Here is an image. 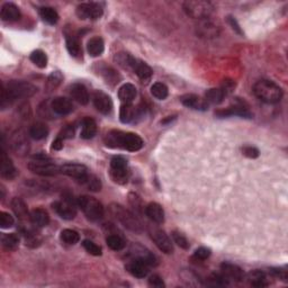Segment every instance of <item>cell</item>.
I'll use <instances>...</instances> for the list:
<instances>
[{"mask_svg":"<svg viewBox=\"0 0 288 288\" xmlns=\"http://www.w3.org/2000/svg\"><path fill=\"white\" fill-rule=\"evenodd\" d=\"M105 143L109 147H121L131 152L141 150L143 140L134 133H125L122 131H110L105 136Z\"/></svg>","mask_w":288,"mask_h":288,"instance_id":"1","label":"cell"},{"mask_svg":"<svg viewBox=\"0 0 288 288\" xmlns=\"http://www.w3.org/2000/svg\"><path fill=\"white\" fill-rule=\"evenodd\" d=\"M253 92L266 104H277L282 101L283 90L278 84L270 80H259L254 83Z\"/></svg>","mask_w":288,"mask_h":288,"instance_id":"2","label":"cell"},{"mask_svg":"<svg viewBox=\"0 0 288 288\" xmlns=\"http://www.w3.org/2000/svg\"><path fill=\"white\" fill-rule=\"evenodd\" d=\"M183 7L185 13L188 16L199 21L209 18L214 9L212 3L208 1H203V0H189V1H185Z\"/></svg>","mask_w":288,"mask_h":288,"instance_id":"3","label":"cell"},{"mask_svg":"<svg viewBox=\"0 0 288 288\" xmlns=\"http://www.w3.org/2000/svg\"><path fill=\"white\" fill-rule=\"evenodd\" d=\"M113 215L120 221V222L124 225L125 227L135 233H141L142 232V224L140 221L136 219L134 214H132L130 210L125 209L123 206L113 204L110 207Z\"/></svg>","mask_w":288,"mask_h":288,"instance_id":"4","label":"cell"},{"mask_svg":"<svg viewBox=\"0 0 288 288\" xmlns=\"http://www.w3.org/2000/svg\"><path fill=\"white\" fill-rule=\"evenodd\" d=\"M78 206L84 215L90 221H99L104 216V207L102 203L90 196H81L78 198Z\"/></svg>","mask_w":288,"mask_h":288,"instance_id":"5","label":"cell"},{"mask_svg":"<svg viewBox=\"0 0 288 288\" xmlns=\"http://www.w3.org/2000/svg\"><path fill=\"white\" fill-rule=\"evenodd\" d=\"M60 165H55L54 162H51L49 159L44 156H36L35 160L31 161L28 164V169L32 172L40 176H55L60 173Z\"/></svg>","mask_w":288,"mask_h":288,"instance_id":"6","label":"cell"},{"mask_svg":"<svg viewBox=\"0 0 288 288\" xmlns=\"http://www.w3.org/2000/svg\"><path fill=\"white\" fill-rule=\"evenodd\" d=\"M6 89L12 98V101L21 98H28L32 97L38 92V88L34 84L27 82V81H21V80H12L7 83Z\"/></svg>","mask_w":288,"mask_h":288,"instance_id":"7","label":"cell"},{"mask_svg":"<svg viewBox=\"0 0 288 288\" xmlns=\"http://www.w3.org/2000/svg\"><path fill=\"white\" fill-rule=\"evenodd\" d=\"M110 177L113 182L118 185H125L130 178V171L127 169L126 159L117 156L114 157L110 161Z\"/></svg>","mask_w":288,"mask_h":288,"instance_id":"8","label":"cell"},{"mask_svg":"<svg viewBox=\"0 0 288 288\" xmlns=\"http://www.w3.org/2000/svg\"><path fill=\"white\" fill-rule=\"evenodd\" d=\"M78 202H76L70 194H65L62 199L53 203V209L64 220H73L77 215V207Z\"/></svg>","mask_w":288,"mask_h":288,"instance_id":"9","label":"cell"},{"mask_svg":"<svg viewBox=\"0 0 288 288\" xmlns=\"http://www.w3.org/2000/svg\"><path fill=\"white\" fill-rule=\"evenodd\" d=\"M149 233L151 239L153 240L156 246L160 249L162 252L170 254L173 252V246L169 236L165 234V231L159 228L156 225H151L149 226Z\"/></svg>","mask_w":288,"mask_h":288,"instance_id":"10","label":"cell"},{"mask_svg":"<svg viewBox=\"0 0 288 288\" xmlns=\"http://www.w3.org/2000/svg\"><path fill=\"white\" fill-rule=\"evenodd\" d=\"M103 7L96 2L81 3L76 9V14L80 20H98L103 16Z\"/></svg>","mask_w":288,"mask_h":288,"instance_id":"11","label":"cell"},{"mask_svg":"<svg viewBox=\"0 0 288 288\" xmlns=\"http://www.w3.org/2000/svg\"><path fill=\"white\" fill-rule=\"evenodd\" d=\"M94 105L99 113L109 115L113 110V102L108 95L102 90H96L92 96Z\"/></svg>","mask_w":288,"mask_h":288,"instance_id":"12","label":"cell"},{"mask_svg":"<svg viewBox=\"0 0 288 288\" xmlns=\"http://www.w3.org/2000/svg\"><path fill=\"white\" fill-rule=\"evenodd\" d=\"M196 31L201 38L212 39L219 35L220 27L216 24H214L212 21H209L208 18H205V20L199 21Z\"/></svg>","mask_w":288,"mask_h":288,"instance_id":"13","label":"cell"},{"mask_svg":"<svg viewBox=\"0 0 288 288\" xmlns=\"http://www.w3.org/2000/svg\"><path fill=\"white\" fill-rule=\"evenodd\" d=\"M217 116L220 117H227V116H241L246 118H251L252 114L249 112L248 107H246L243 103H236L233 106L228 107L226 109L219 110L216 113Z\"/></svg>","mask_w":288,"mask_h":288,"instance_id":"14","label":"cell"},{"mask_svg":"<svg viewBox=\"0 0 288 288\" xmlns=\"http://www.w3.org/2000/svg\"><path fill=\"white\" fill-rule=\"evenodd\" d=\"M131 70L133 72L135 73L136 76L141 79L143 82L144 81H149L151 79V77L153 75L152 69H151L150 65H147L145 62H143L141 60H138V59L133 58L132 60V64H131Z\"/></svg>","mask_w":288,"mask_h":288,"instance_id":"15","label":"cell"},{"mask_svg":"<svg viewBox=\"0 0 288 288\" xmlns=\"http://www.w3.org/2000/svg\"><path fill=\"white\" fill-rule=\"evenodd\" d=\"M221 270H222V275L228 280V282H230V280H233V282H241V280L245 279V272H243L242 269L236 265L224 262V264L221 265Z\"/></svg>","mask_w":288,"mask_h":288,"instance_id":"16","label":"cell"},{"mask_svg":"<svg viewBox=\"0 0 288 288\" xmlns=\"http://www.w3.org/2000/svg\"><path fill=\"white\" fill-rule=\"evenodd\" d=\"M0 173L6 179H14L17 176V170L13 161L7 156L3 149L1 150V157H0Z\"/></svg>","mask_w":288,"mask_h":288,"instance_id":"17","label":"cell"},{"mask_svg":"<svg viewBox=\"0 0 288 288\" xmlns=\"http://www.w3.org/2000/svg\"><path fill=\"white\" fill-rule=\"evenodd\" d=\"M61 173L66 175L69 177H72L77 180L83 178L84 176L88 173V169L86 165H78V164H66L61 165L60 168Z\"/></svg>","mask_w":288,"mask_h":288,"instance_id":"18","label":"cell"},{"mask_svg":"<svg viewBox=\"0 0 288 288\" xmlns=\"http://www.w3.org/2000/svg\"><path fill=\"white\" fill-rule=\"evenodd\" d=\"M51 108H52V112L57 114V115L64 116L72 113L73 105L71 101H69L68 98L57 97L53 99L52 103H51Z\"/></svg>","mask_w":288,"mask_h":288,"instance_id":"19","label":"cell"},{"mask_svg":"<svg viewBox=\"0 0 288 288\" xmlns=\"http://www.w3.org/2000/svg\"><path fill=\"white\" fill-rule=\"evenodd\" d=\"M149 267L150 266L144 261L133 258V260L126 265V270L136 278H144L149 274Z\"/></svg>","mask_w":288,"mask_h":288,"instance_id":"20","label":"cell"},{"mask_svg":"<svg viewBox=\"0 0 288 288\" xmlns=\"http://www.w3.org/2000/svg\"><path fill=\"white\" fill-rule=\"evenodd\" d=\"M131 254L134 259L142 260L145 262L146 265H149L150 267H152V266H157L158 264L157 258L154 257L149 250H146L141 246H133V248L131 249Z\"/></svg>","mask_w":288,"mask_h":288,"instance_id":"21","label":"cell"},{"mask_svg":"<svg viewBox=\"0 0 288 288\" xmlns=\"http://www.w3.org/2000/svg\"><path fill=\"white\" fill-rule=\"evenodd\" d=\"M180 102L183 103L184 106L188 107V108L196 109V110H206L208 108V104L205 102V99L199 98L198 96L188 94L184 95L182 98H180Z\"/></svg>","mask_w":288,"mask_h":288,"instance_id":"22","label":"cell"},{"mask_svg":"<svg viewBox=\"0 0 288 288\" xmlns=\"http://www.w3.org/2000/svg\"><path fill=\"white\" fill-rule=\"evenodd\" d=\"M70 95L81 105H87L89 103V92L82 83H75L70 87Z\"/></svg>","mask_w":288,"mask_h":288,"instance_id":"23","label":"cell"},{"mask_svg":"<svg viewBox=\"0 0 288 288\" xmlns=\"http://www.w3.org/2000/svg\"><path fill=\"white\" fill-rule=\"evenodd\" d=\"M145 214L152 222L161 224L165 222V210L158 203H150L145 207Z\"/></svg>","mask_w":288,"mask_h":288,"instance_id":"24","label":"cell"},{"mask_svg":"<svg viewBox=\"0 0 288 288\" xmlns=\"http://www.w3.org/2000/svg\"><path fill=\"white\" fill-rule=\"evenodd\" d=\"M1 20L5 21H16L21 18V10L13 2H7L1 7Z\"/></svg>","mask_w":288,"mask_h":288,"instance_id":"25","label":"cell"},{"mask_svg":"<svg viewBox=\"0 0 288 288\" xmlns=\"http://www.w3.org/2000/svg\"><path fill=\"white\" fill-rule=\"evenodd\" d=\"M12 208L14 210L15 215L18 217V220L21 221H31V214L28 213L27 205L25 204V202L21 198L15 197L12 201Z\"/></svg>","mask_w":288,"mask_h":288,"instance_id":"26","label":"cell"},{"mask_svg":"<svg viewBox=\"0 0 288 288\" xmlns=\"http://www.w3.org/2000/svg\"><path fill=\"white\" fill-rule=\"evenodd\" d=\"M136 97V88L132 83H124L118 90V98L123 104H132Z\"/></svg>","mask_w":288,"mask_h":288,"instance_id":"27","label":"cell"},{"mask_svg":"<svg viewBox=\"0 0 288 288\" xmlns=\"http://www.w3.org/2000/svg\"><path fill=\"white\" fill-rule=\"evenodd\" d=\"M96 133H97V124H96V122L90 117L83 118L82 123H81V138L84 140H89L94 138Z\"/></svg>","mask_w":288,"mask_h":288,"instance_id":"28","label":"cell"},{"mask_svg":"<svg viewBox=\"0 0 288 288\" xmlns=\"http://www.w3.org/2000/svg\"><path fill=\"white\" fill-rule=\"evenodd\" d=\"M139 116V110L135 108L132 104H123L120 110V118L122 123L128 124L132 123L136 120V117Z\"/></svg>","mask_w":288,"mask_h":288,"instance_id":"29","label":"cell"},{"mask_svg":"<svg viewBox=\"0 0 288 288\" xmlns=\"http://www.w3.org/2000/svg\"><path fill=\"white\" fill-rule=\"evenodd\" d=\"M31 222L38 227L46 226L50 222V216L45 209L35 208L31 212Z\"/></svg>","mask_w":288,"mask_h":288,"instance_id":"30","label":"cell"},{"mask_svg":"<svg viewBox=\"0 0 288 288\" xmlns=\"http://www.w3.org/2000/svg\"><path fill=\"white\" fill-rule=\"evenodd\" d=\"M65 44L66 49H68L69 53L73 58H79L82 54V49H81V44L79 39L75 35L66 34L65 35Z\"/></svg>","mask_w":288,"mask_h":288,"instance_id":"31","label":"cell"},{"mask_svg":"<svg viewBox=\"0 0 288 288\" xmlns=\"http://www.w3.org/2000/svg\"><path fill=\"white\" fill-rule=\"evenodd\" d=\"M105 50V43L102 38L96 36L89 40L87 44V51L90 57H99Z\"/></svg>","mask_w":288,"mask_h":288,"instance_id":"32","label":"cell"},{"mask_svg":"<svg viewBox=\"0 0 288 288\" xmlns=\"http://www.w3.org/2000/svg\"><path fill=\"white\" fill-rule=\"evenodd\" d=\"M24 134H21V133H18V134H15L14 138H13V141H12V146L15 152L17 154H21V156H23V154L27 153L28 150H29V145H28V142L27 140L23 136Z\"/></svg>","mask_w":288,"mask_h":288,"instance_id":"33","label":"cell"},{"mask_svg":"<svg viewBox=\"0 0 288 288\" xmlns=\"http://www.w3.org/2000/svg\"><path fill=\"white\" fill-rule=\"evenodd\" d=\"M247 279H248L251 285L254 287H265L268 285L267 277H266L265 272L261 270L250 271L248 276H247Z\"/></svg>","mask_w":288,"mask_h":288,"instance_id":"34","label":"cell"},{"mask_svg":"<svg viewBox=\"0 0 288 288\" xmlns=\"http://www.w3.org/2000/svg\"><path fill=\"white\" fill-rule=\"evenodd\" d=\"M29 135L32 139L40 141V140L45 139L49 135V128L43 123H35L29 128Z\"/></svg>","mask_w":288,"mask_h":288,"instance_id":"35","label":"cell"},{"mask_svg":"<svg viewBox=\"0 0 288 288\" xmlns=\"http://www.w3.org/2000/svg\"><path fill=\"white\" fill-rule=\"evenodd\" d=\"M78 182L81 185H83L87 189H89L91 191H99L102 188L101 180H99L97 177L94 176V175H89V173H87L83 178L79 179Z\"/></svg>","mask_w":288,"mask_h":288,"instance_id":"36","label":"cell"},{"mask_svg":"<svg viewBox=\"0 0 288 288\" xmlns=\"http://www.w3.org/2000/svg\"><path fill=\"white\" fill-rule=\"evenodd\" d=\"M225 92L223 89H216V88H213V89H209L205 94V102L207 104H213V105H219L223 102L225 97Z\"/></svg>","mask_w":288,"mask_h":288,"instance_id":"37","label":"cell"},{"mask_svg":"<svg viewBox=\"0 0 288 288\" xmlns=\"http://www.w3.org/2000/svg\"><path fill=\"white\" fill-rule=\"evenodd\" d=\"M40 16L42 17L44 21H46L50 25H54L59 21V14L52 7H42L40 9Z\"/></svg>","mask_w":288,"mask_h":288,"instance_id":"38","label":"cell"},{"mask_svg":"<svg viewBox=\"0 0 288 288\" xmlns=\"http://www.w3.org/2000/svg\"><path fill=\"white\" fill-rule=\"evenodd\" d=\"M1 243L6 250H16L20 246V236L16 233L2 234Z\"/></svg>","mask_w":288,"mask_h":288,"instance_id":"39","label":"cell"},{"mask_svg":"<svg viewBox=\"0 0 288 288\" xmlns=\"http://www.w3.org/2000/svg\"><path fill=\"white\" fill-rule=\"evenodd\" d=\"M99 71H101V76L106 80L107 83L115 84L118 82V80H120V76H118L115 70L110 68V66H103V68L99 69Z\"/></svg>","mask_w":288,"mask_h":288,"instance_id":"40","label":"cell"},{"mask_svg":"<svg viewBox=\"0 0 288 288\" xmlns=\"http://www.w3.org/2000/svg\"><path fill=\"white\" fill-rule=\"evenodd\" d=\"M60 238L62 241H63L64 243H66V245H77V243L79 242L80 240V235L77 231L75 230H70V228H65V230H63L61 232V235Z\"/></svg>","mask_w":288,"mask_h":288,"instance_id":"41","label":"cell"},{"mask_svg":"<svg viewBox=\"0 0 288 288\" xmlns=\"http://www.w3.org/2000/svg\"><path fill=\"white\" fill-rule=\"evenodd\" d=\"M151 94H152L153 97H156L157 99L164 101V99L168 97V94H169L168 87L162 82H156L152 84V87H151Z\"/></svg>","mask_w":288,"mask_h":288,"instance_id":"42","label":"cell"},{"mask_svg":"<svg viewBox=\"0 0 288 288\" xmlns=\"http://www.w3.org/2000/svg\"><path fill=\"white\" fill-rule=\"evenodd\" d=\"M107 246L114 251H121L125 248V241L121 238L120 235L110 234L106 239Z\"/></svg>","mask_w":288,"mask_h":288,"instance_id":"43","label":"cell"},{"mask_svg":"<svg viewBox=\"0 0 288 288\" xmlns=\"http://www.w3.org/2000/svg\"><path fill=\"white\" fill-rule=\"evenodd\" d=\"M31 61L41 69L46 68L47 65V57L42 50H35L34 52H32Z\"/></svg>","mask_w":288,"mask_h":288,"instance_id":"44","label":"cell"},{"mask_svg":"<svg viewBox=\"0 0 288 288\" xmlns=\"http://www.w3.org/2000/svg\"><path fill=\"white\" fill-rule=\"evenodd\" d=\"M62 80H63V76H62V73L60 71L52 72L50 75L49 79H47V88H49L50 90L55 89V88L60 86Z\"/></svg>","mask_w":288,"mask_h":288,"instance_id":"45","label":"cell"},{"mask_svg":"<svg viewBox=\"0 0 288 288\" xmlns=\"http://www.w3.org/2000/svg\"><path fill=\"white\" fill-rule=\"evenodd\" d=\"M82 246L83 248L86 249V251L88 253L92 254V256H102V248L99 246L96 245V243H94L92 241H90V240H84V241L82 242Z\"/></svg>","mask_w":288,"mask_h":288,"instance_id":"46","label":"cell"},{"mask_svg":"<svg viewBox=\"0 0 288 288\" xmlns=\"http://www.w3.org/2000/svg\"><path fill=\"white\" fill-rule=\"evenodd\" d=\"M15 223L14 217L7 212L0 213V226L1 228H9L12 227Z\"/></svg>","mask_w":288,"mask_h":288,"instance_id":"47","label":"cell"},{"mask_svg":"<svg viewBox=\"0 0 288 288\" xmlns=\"http://www.w3.org/2000/svg\"><path fill=\"white\" fill-rule=\"evenodd\" d=\"M172 238H173V241H175V243H177L180 248H183L185 250L189 249V242H188V240L185 238V236L179 233V232H172Z\"/></svg>","mask_w":288,"mask_h":288,"instance_id":"48","label":"cell"},{"mask_svg":"<svg viewBox=\"0 0 288 288\" xmlns=\"http://www.w3.org/2000/svg\"><path fill=\"white\" fill-rule=\"evenodd\" d=\"M12 98H10V96L8 94V91H7L5 84L2 83L1 86V98H0V107H1V109H6L7 107H8L10 104H12Z\"/></svg>","mask_w":288,"mask_h":288,"instance_id":"49","label":"cell"},{"mask_svg":"<svg viewBox=\"0 0 288 288\" xmlns=\"http://www.w3.org/2000/svg\"><path fill=\"white\" fill-rule=\"evenodd\" d=\"M128 202L133 206V208H135L138 212H142L144 209L142 199L140 198L136 194H130L128 195Z\"/></svg>","mask_w":288,"mask_h":288,"instance_id":"50","label":"cell"},{"mask_svg":"<svg viewBox=\"0 0 288 288\" xmlns=\"http://www.w3.org/2000/svg\"><path fill=\"white\" fill-rule=\"evenodd\" d=\"M210 253H212L210 249L205 248V247H201V248H198L196 251H195L194 257L196 258L197 260H206L209 258Z\"/></svg>","mask_w":288,"mask_h":288,"instance_id":"51","label":"cell"},{"mask_svg":"<svg viewBox=\"0 0 288 288\" xmlns=\"http://www.w3.org/2000/svg\"><path fill=\"white\" fill-rule=\"evenodd\" d=\"M242 152L245 154L246 157H248L250 159H256L259 157V150L254 146H245L242 149Z\"/></svg>","mask_w":288,"mask_h":288,"instance_id":"52","label":"cell"},{"mask_svg":"<svg viewBox=\"0 0 288 288\" xmlns=\"http://www.w3.org/2000/svg\"><path fill=\"white\" fill-rule=\"evenodd\" d=\"M149 285L151 287H156V288H164L165 286L164 280H162L161 277L158 276V275H153V276L150 277Z\"/></svg>","mask_w":288,"mask_h":288,"instance_id":"53","label":"cell"},{"mask_svg":"<svg viewBox=\"0 0 288 288\" xmlns=\"http://www.w3.org/2000/svg\"><path fill=\"white\" fill-rule=\"evenodd\" d=\"M73 135H75V126L73 125H68L60 133L61 139H71L73 138Z\"/></svg>","mask_w":288,"mask_h":288,"instance_id":"54","label":"cell"},{"mask_svg":"<svg viewBox=\"0 0 288 288\" xmlns=\"http://www.w3.org/2000/svg\"><path fill=\"white\" fill-rule=\"evenodd\" d=\"M228 23H230V25L232 26V28H233L236 33H239V34H242L241 28H240L239 24H238V21H235V18H233V17H228Z\"/></svg>","mask_w":288,"mask_h":288,"instance_id":"55","label":"cell"},{"mask_svg":"<svg viewBox=\"0 0 288 288\" xmlns=\"http://www.w3.org/2000/svg\"><path fill=\"white\" fill-rule=\"evenodd\" d=\"M63 147V139H61L60 136H58L52 143V149L54 150H61Z\"/></svg>","mask_w":288,"mask_h":288,"instance_id":"56","label":"cell"}]
</instances>
